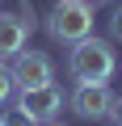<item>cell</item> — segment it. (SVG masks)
Returning <instances> with one entry per match:
<instances>
[{"label": "cell", "mask_w": 122, "mask_h": 126, "mask_svg": "<svg viewBox=\"0 0 122 126\" xmlns=\"http://www.w3.org/2000/svg\"><path fill=\"white\" fill-rule=\"evenodd\" d=\"M68 72H72L76 84H101V80H109V76L118 72V55H114V46H109L105 38H93V34H88V38L72 42Z\"/></svg>", "instance_id": "1"}, {"label": "cell", "mask_w": 122, "mask_h": 126, "mask_svg": "<svg viewBox=\"0 0 122 126\" xmlns=\"http://www.w3.org/2000/svg\"><path fill=\"white\" fill-rule=\"evenodd\" d=\"M46 30L55 42H80L93 34V4L88 0H55V9L46 13Z\"/></svg>", "instance_id": "2"}, {"label": "cell", "mask_w": 122, "mask_h": 126, "mask_svg": "<svg viewBox=\"0 0 122 126\" xmlns=\"http://www.w3.org/2000/svg\"><path fill=\"white\" fill-rule=\"evenodd\" d=\"M17 109L42 126V122H55L59 109H63V93H59V84H42V88H17Z\"/></svg>", "instance_id": "3"}, {"label": "cell", "mask_w": 122, "mask_h": 126, "mask_svg": "<svg viewBox=\"0 0 122 126\" xmlns=\"http://www.w3.org/2000/svg\"><path fill=\"white\" fill-rule=\"evenodd\" d=\"M13 84L17 88H42V84H55V63L42 55V50H17L13 55Z\"/></svg>", "instance_id": "4"}, {"label": "cell", "mask_w": 122, "mask_h": 126, "mask_svg": "<svg viewBox=\"0 0 122 126\" xmlns=\"http://www.w3.org/2000/svg\"><path fill=\"white\" fill-rule=\"evenodd\" d=\"M68 105H72L76 118L97 122V118L109 113V105H114V88H109V80H101V84H76L72 97H68Z\"/></svg>", "instance_id": "5"}, {"label": "cell", "mask_w": 122, "mask_h": 126, "mask_svg": "<svg viewBox=\"0 0 122 126\" xmlns=\"http://www.w3.org/2000/svg\"><path fill=\"white\" fill-rule=\"evenodd\" d=\"M34 34V9L30 13H0V59H13Z\"/></svg>", "instance_id": "6"}, {"label": "cell", "mask_w": 122, "mask_h": 126, "mask_svg": "<svg viewBox=\"0 0 122 126\" xmlns=\"http://www.w3.org/2000/svg\"><path fill=\"white\" fill-rule=\"evenodd\" d=\"M13 93H17V84H13V72L4 67V59H0V105H9V101H13Z\"/></svg>", "instance_id": "7"}, {"label": "cell", "mask_w": 122, "mask_h": 126, "mask_svg": "<svg viewBox=\"0 0 122 126\" xmlns=\"http://www.w3.org/2000/svg\"><path fill=\"white\" fill-rule=\"evenodd\" d=\"M0 126H34L21 109H13V113H0Z\"/></svg>", "instance_id": "8"}, {"label": "cell", "mask_w": 122, "mask_h": 126, "mask_svg": "<svg viewBox=\"0 0 122 126\" xmlns=\"http://www.w3.org/2000/svg\"><path fill=\"white\" fill-rule=\"evenodd\" d=\"M109 38H114V42H122V4L109 13Z\"/></svg>", "instance_id": "9"}, {"label": "cell", "mask_w": 122, "mask_h": 126, "mask_svg": "<svg viewBox=\"0 0 122 126\" xmlns=\"http://www.w3.org/2000/svg\"><path fill=\"white\" fill-rule=\"evenodd\" d=\"M109 126H122V97H114V105H109Z\"/></svg>", "instance_id": "10"}, {"label": "cell", "mask_w": 122, "mask_h": 126, "mask_svg": "<svg viewBox=\"0 0 122 126\" xmlns=\"http://www.w3.org/2000/svg\"><path fill=\"white\" fill-rule=\"evenodd\" d=\"M42 126H63V122H42Z\"/></svg>", "instance_id": "11"}]
</instances>
